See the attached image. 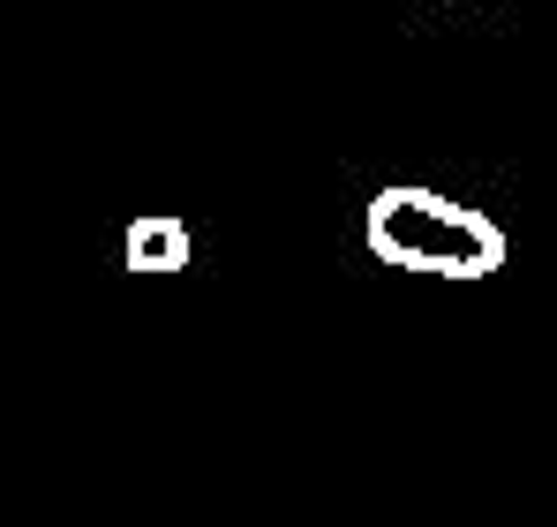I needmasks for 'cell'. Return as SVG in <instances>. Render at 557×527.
<instances>
[{"label": "cell", "mask_w": 557, "mask_h": 527, "mask_svg": "<svg viewBox=\"0 0 557 527\" xmlns=\"http://www.w3.org/2000/svg\"><path fill=\"white\" fill-rule=\"evenodd\" d=\"M188 264V226L182 219H128V271L136 279H166Z\"/></svg>", "instance_id": "cell-2"}, {"label": "cell", "mask_w": 557, "mask_h": 527, "mask_svg": "<svg viewBox=\"0 0 557 527\" xmlns=\"http://www.w3.org/2000/svg\"><path fill=\"white\" fill-rule=\"evenodd\" d=\"M370 257L422 271V279H490L505 264V234L474 204H453L437 188L399 181V188L370 196Z\"/></svg>", "instance_id": "cell-1"}]
</instances>
